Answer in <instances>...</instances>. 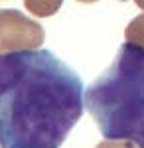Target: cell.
I'll list each match as a JSON object with an SVG mask.
<instances>
[{
    "mask_svg": "<svg viewBox=\"0 0 144 148\" xmlns=\"http://www.w3.org/2000/svg\"><path fill=\"white\" fill-rule=\"evenodd\" d=\"M83 109L79 75L51 51L0 53V148H59Z\"/></svg>",
    "mask_w": 144,
    "mask_h": 148,
    "instance_id": "obj_1",
    "label": "cell"
},
{
    "mask_svg": "<svg viewBox=\"0 0 144 148\" xmlns=\"http://www.w3.org/2000/svg\"><path fill=\"white\" fill-rule=\"evenodd\" d=\"M85 107L105 138L144 148V49L124 42L112 65L87 87Z\"/></svg>",
    "mask_w": 144,
    "mask_h": 148,
    "instance_id": "obj_2",
    "label": "cell"
},
{
    "mask_svg": "<svg viewBox=\"0 0 144 148\" xmlns=\"http://www.w3.org/2000/svg\"><path fill=\"white\" fill-rule=\"evenodd\" d=\"M45 32L40 24L14 8H0V53L38 49Z\"/></svg>",
    "mask_w": 144,
    "mask_h": 148,
    "instance_id": "obj_3",
    "label": "cell"
},
{
    "mask_svg": "<svg viewBox=\"0 0 144 148\" xmlns=\"http://www.w3.org/2000/svg\"><path fill=\"white\" fill-rule=\"evenodd\" d=\"M61 4H63V0H24L26 10L36 18H49L57 14Z\"/></svg>",
    "mask_w": 144,
    "mask_h": 148,
    "instance_id": "obj_4",
    "label": "cell"
},
{
    "mask_svg": "<svg viewBox=\"0 0 144 148\" xmlns=\"http://www.w3.org/2000/svg\"><path fill=\"white\" fill-rule=\"evenodd\" d=\"M124 40L132 46L144 49V14L136 16L124 30Z\"/></svg>",
    "mask_w": 144,
    "mask_h": 148,
    "instance_id": "obj_5",
    "label": "cell"
},
{
    "mask_svg": "<svg viewBox=\"0 0 144 148\" xmlns=\"http://www.w3.org/2000/svg\"><path fill=\"white\" fill-rule=\"evenodd\" d=\"M95 148H140L132 140H122V138H105Z\"/></svg>",
    "mask_w": 144,
    "mask_h": 148,
    "instance_id": "obj_6",
    "label": "cell"
},
{
    "mask_svg": "<svg viewBox=\"0 0 144 148\" xmlns=\"http://www.w3.org/2000/svg\"><path fill=\"white\" fill-rule=\"evenodd\" d=\"M134 4H136L140 10H144V0H134Z\"/></svg>",
    "mask_w": 144,
    "mask_h": 148,
    "instance_id": "obj_7",
    "label": "cell"
},
{
    "mask_svg": "<svg viewBox=\"0 0 144 148\" xmlns=\"http://www.w3.org/2000/svg\"><path fill=\"white\" fill-rule=\"evenodd\" d=\"M77 2H83V4H93V2H99V0H77Z\"/></svg>",
    "mask_w": 144,
    "mask_h": 148,
    "instance_id": "obj_8",
    "label": "cell"
}]
</instances>
